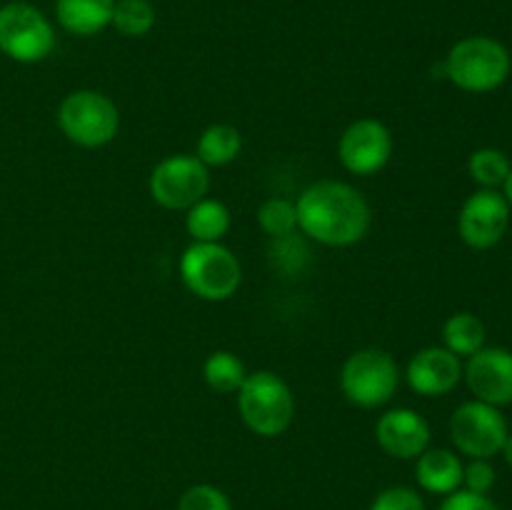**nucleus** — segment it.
<instances>
[{
	"label": "nucleus",
	"mask_w": 512,
	"mask_h": 510,
	"mask_svg": "<svg viewBox=\"0 0 512 510\" xmlns=\"http://www.w3.org/2000/svg\"><path fill=\"white\" fill-rule=\"evenodd\" d=\"M298 228L315 243L348 248L368 235L373 210L365 195L343 180H318L295 200Z\"/></svg>",
	"instance_id": "nucleus-1"
},
{
	"label": "nucleus",
	"mask_w": 512,
	"mask_h": 510,
	"mask_svg": "<svg viewBox=\"0 0 512 510\" xmlns=\"http://www.w3.org/2000/svg\"><path fill=\"white\" fill-rule=\"evenodd\" d=\"M238 410L243 423L260 438L283 435L293 425L295 395L280 375L270 370L248 373L238 390Z\"/></svg>",
	"instance_id": "nucleus-2"
},
{
	"label": "nucleus",
	"mask_w": 512,
	"mask_h": 510,
	"mask_svg": "<svg viewBox=\"0 0 512 510\" xmlns=\"http://www.w3.org/2000/svg\"><path fill=\"white\" fill-rule=\"evenodd\" d=\"M512 60L500 40L470 35L458 40L445 58V75L450 83L468 93H490L508 80Z\"/></svg>",
	"instance_id": "nucleus-3"
},
{
	"label": "nucleus",
	"mask_w": 512,
	"mask_h": 510,
	"mask_svg": "<svg viewBox=\"0 0 512 510\" xmlns=\"http://www.w3.org/2000/svg\"><path fill=\"white\" fill-rule=\"evenodd\" d=\"M180 280L195 298L223 303L238 293L243 268L223 243H190L180 258Z\"/></svg>",
	"instance_id": "nucleus-4"
},
{
	"label": "nucleus",
	"mask_w": 512,
	"mask_h": 510,
	"mask_svg": "<svg viewBox=\"0 0 512 510\" xmlns=\"http://www.w3.org/2000/svg\"><path fill=\"white\" fill-rule=\"evenodd\" d=\"M58 125L70 143L103 148L120 130L118 105L98 90H73L58 105Z\"/></svg>",
	"instance_id": "nucleus-5"
},
{
	"label": "nucleus",
	"mask_w": 512,
	"mask_h": 510,
	"mask_svg": "<svg viewBox=\"0 0 512 510\" xmlns=\"http://www.w3.org/2000/svg\"><path fill=\"white\" fill-rule=\"evenodd\" d=\"M400 383L398 363L388 350H355L340 370V390L358 408H380L390 403Z\"/></svg>",
	"instance_id": "nucleus-6"
},
{
	"label": "nucleus",
	"mask_w": 512,
	"mask_h": 510,
	"mask_svg": "<svg viewBox=\"0 0 512 510\" xmlns=\"http://www.w3.org/2000/svg\"><path fill=\"white\" fill-rule=\"evenodd\" d=\"M55 48L50 20L30 3H8L0 8V53L15 63H40Z\"/></svg>",
	"instance_id": "nucleus-7"
},
{
	"label": "nucleus",
	"mask_w": 512,
	"mask_h": 510,
	"mask_svg": "<svg viewBox=\"0 0 512 510\" xmlns=\"http://www.w3.org/2000/svg\"><path fill=\"white\" fill-rule=\"evenodd\" d=\"M150 195L165 210H188L210 190V170L198 155H168L153 168L148 180Z\"/></svg>",
	"instance_id": "nucleus-8"
},
{
	"label": "nucleus",
	"mask_w": 512,
	"mask_h": 510,
	"mask_svg": "<svg viewBox=\"0 0 512 510\" xmlns=\"http://www.w3.org/2000/svg\"><path fill=\"white\" fill-rule=\"evenodd\" d=\"M508 420L483 400L463 403L450 418V438L468 458H495L508 440Z\"/></svg>",
	"instance_id": "nucleus-9"
},
{
	"label": "nucleus",
	"mask_w": 512,
	"mask_h": 510,
	"mask_svg": "<svg viewBox=\"0 0 512 510\" xmlns=\"http://www.w3.org/2000/svg\"><path fill=\"white\" fill-rule=\"evenodd\" d=\"M510 210L500 190H475L458 215V233L463 243L475 250H488L498 245L510 228Z\"/></svg>",
	"instance_id": "nucleus-10"
},
{
	"label": "nucleus",
	"mask_w": 512,
	"mask_h": 510,
	"mask_svg": "<svg viewBox=\"0 0 512 510\" xmlns=\"http://www.w3.org/2000/svg\"><path fill=\"white\" fill-rule=\"evenodd\" d=\"M340 163L353 175H375L393 158V135L375 118H360L338 140Z\"/></svg>",
	"instance_id": "nucleus-11"
},
{
	"label": "nucleus",
	"mask_w": 512,
	"mask_h": 510,
	"mask_svg": "<svg viewBox=\"0 0 512 510\" xmlns=\"http://www.w3.org/2000/svg\"><path fill=\"white\" fill-rule=\"evenodd\" d=\"M463 378L468 383L475 400L495 405L512 403V353L505 348H483L470 355L463 368Z\"/></svg>",
	"instance_id": "nucleus-12"
},
{
	"label": "nucleus",
	"mask_w": 512,
	"mask_h": 510,
	"mask_svg": "<svg viewBox=\"0 0 512 510\" xmlns=\"http://www.w3.org/2000/svg\"><path fill=\"white\" fill-rule=\"evenodd\" d=\"M375 440L390 458L413 460L430 448V425L418 410L393 408L375 423Z\"/></svg>",
	"instance_id": "nucleus-13"
},
{
	"label": "nucleus",
	"mask_w": 512,
	"mask_h": 510,
	"mask_svg": "<svg viewBox=\"0 0 512 510\" xmlns=\"http://www.w3.org/2000/svg\"><path fill=\"white\" fill-rule=\"evenodd\" d=\"M410 388L425 398H440L463 380V363L448 348H423L405 368Z\"/></svg>",
	"instance_id": "nucleus-14"
},
{
	"label": "nucleus",
	"mask_w": 512,
	"mask_h": 510,
	"mask_svg": "<svg viewBox=\"0 0 512 510\" xmlns=\"http://www.w3.org/2000/svg\"><path fill=\"white\" fill-rule=\"evenodd\" d=\"M463 460L445 448H428L418 455L415 480L423 490L435 495H450L463 485Z\"/></svg>",
	"instance_id": "nucleus-15"
},
{
	"label": "nucleus",
	"mask_w": 512,
	"mask_h": 510,
	"mask_svg": "<svg viewBox=\"0 0 512 510\" xmlns=\"http://www.w3.org/2000/svg\"><path fill=\"white\" fill-rule=\"evenodd\" d=\"M113 8L115 0H58L55 18L65 33L90 38L113 23Z\"/></svg>",
	"instance_id": "nucleus-16"
},
{
	"label": "nucleus",
	"mask_w": 512,
	"mask_h": 510,
	"mask_svg": "<svg viewBox=\"0 0 512 510\" xmlns=\"http://www.w3.org/2000/svg\"><path fill=\"white\" fill-rule=\"evenodd\" d=\"M185 230L193 243H220L223 235L230 230V210L220 200L208 198L185 210Z\"/></svg>",
	"instance_id": "nucleus-17"
},
{
	"label": "nucleus",
	"mask_w": 512,
	"mask_h": 510,
	"mask_svg": "<svg viewBox=\"0 0 512 510\" xmlns=\"http://www.w3.org/2000/svg\"><path fill=\"white\" fill-rule=\"evenodd\" d=\"M243 150V135L235 125L228 123H215L200 133L198 138V155L200 163H205L208 168H223L230 165Z\"/></svg>",
	"instance_id": "nucleus-18"
},
{
	"label": "nucleus",
	"mask_w": 512,
	"mask_h": 510,
	"mask_svg": "<svg viewBox=\"0 0 512 510\" xmlns=\"http://www.w3.org/2000/svg\"><path fill=\"white\" fill-rule=\"evenodd\" d=\"M485 323L473 313H455L443 325V343L458 358H470L485 348Z\"/></svg>",
	"instance_id": "nucleus-19"
},
{
	"label": "nucleus",
	"mask_w": 512,
	"mask_h": 510,
	"mask_svg": "<svg viewBox=\"0 0 512 510\" xmlns=\"http://www.w3.org/2000/svg\"><path fill=\"white\" fill-rule=\"evenodd\" d=\"M203 378L210 390L228 395L238 393L240 385L248 378V370H245L243 360L235 353H230V350H215V353H210L208 360H205Z\"/></svg>",
	"instance_id": "nucleus-20"
},
{
	"label": "nucleus",
	"mask_w": 512,
	"mask_h": 510,
	"mask_svg": "<svg viewBox=\"0 0 512 510\" xmlns=\"http://www.w3.org/2000/svg\"><path fill=\"white\" fill-rule=\"evenodd\" d=\"M512 165L508 155L498 148H478L468 160V173L480 188L498 190L508 180Z\"/></svg>",
	"instance_id": "nucleus-21"
},
{
	"label": "nucleus",
	"mask_w": 512,
	"mask_h": 510,
	"mask_svg": "<svg viewBox=\"0 0 512 510\" xmlns=\"http://www.w3.org/2000/svg\"><path fill=\"white\" fill-rule=\"evenodd\" d=\"M113 25L125 38H143L155 25V8L148 0H118L113 8Z\"/></svg>",
	"instance_id": "nucleus-22"
},
{
	"label": "nucleus",
	"mask_w": 512,
	"mask_h": 510,
	"mask_svg": "<svg viewBox=\"0 0 512 510\" xmlns=\"http://www.w3.org/2000/svg\"><path fill=\"white\" fill-rule=\"evenodd\" d=\"M258 225L270 238H285L298 228V210L288 198H268L258 210Z\"/></svg>",
	"instance_id": "nucleus-23"
},
{
	"label": "nucleus",
	"mask_w": 512,
	"mask_h": 510,
	"mask_svg": "<svg viewBox=\"0 0 512 510\" xmlns=\"http://www.w3.org/2000/svg\"><path fill=\"white\" fill-rule=\"evenodd\" d=\"M178 510H233L230 498L220 488L208 483L190 485L178 500Z\"/></svg>",
	"instance_id": "nucleus-24"
},
{
	"label": "nucleus",
	"mask_w": 512,
	"mask_h": 510,
	"mask_svg": "<svg viewBox=\"0 0 512 510\" xmlns=\"http://www.w3.org/2000/svg\"><path fill=\"white\" fill-rule=\"evenodd\" d=\"M370 510H425V500L408 485H390L375 495Z\"/></svg>",
	"instance_id": "nucleus-25"
},
{
	"label": "nucleus",
	"mask_w": 512,
	"mask_h": 510,
	"mask_svg": "<svg viewBox=\"0 0 512 510\" xmlns=\"http://www.w3.org/2000/svg\"><path fill=\"white\" fill-rule=\"evenodd\" d=\"M495 468L485 458H470V463L463 468V485L465 490L478 495H488L495 485Z\"/></svg>",
	"instance_id": "nucleus-26"
},
{
	"label": "nucleus",
	"mask_w": 512,
	"mask_h": 510,
	"mask_svg": "<svg viewBox=\"0 0 512 510\" xmlns=\"http://www.w3.org/2000/svg\"><path fill=\"white\" fill-rule=\"evenodd\" d=\"M440 510H500L488 495L470 493V490H455V493L445 495Z\"/></svg>",
	"instance_id": "nucleus-27"
},
{
	"label": "nucleus",
	"mask_w": 512,
	"mask_h": 510,
	"mask_svg": "<svg viewBox=\"0 0 512 510\" xmlns=\"http://www.w3.org/2000/svg\"><path fill=\"white\" fill-rule=\"evenodd\" d=\"M500 453L505 455V463H508L512 468V435H508V440H505V445H503V450H500Z\"/></svg>",
	"instance_id": "nucleus-28"
},
{
	"label": "nucleus",
	"mask_w": 512,
	"mask_h": 510,
	"mask_svg": "<svg viewBox=\"0 0 512 510\" xmlns=\"http://www.w3.org/2000/svg\"><path fill=\"white\" fill-rule=\"evenodd\" d=\"M503 188H505V193H503L505 200H508V205L512 208V170H510V175H508V180H505Z\"/></svg>",
	"instance_id": "nucleus-29"
}]
</instances>
